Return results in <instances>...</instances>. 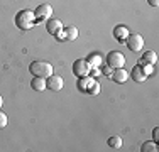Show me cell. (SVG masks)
I'll return each mask as SVG.
<instances>
[{"label": "cell", "instance_id": "6", "mask_svg": "<svg viewBox=\"0 0 159 152\" xmlns=\"http://www.w3.org/2000/svg\"><path fill=\"white\" fill-rule=\"evenodd\" d=\"M90 64L86 63V59H76L73 63V73L75 76H78V78H81V76H88L90 74Z\"/></svg>", "mask_w": 159, "mask_h": 152}, {"label": "cell", "instance_id": "1", "mask_svg": "<svg viewBox=\"0 0 159 152\" xmlns=\"http://www.w3.org/2000/svg\"><path fill=\"white\" fill-rule=\"evenodd\" d=\"M36 24V15H34L32 10H20V12L16 14V25L20 30H29L34 27Z\"/></svg>", "mask_w": 159, "mask_h": 152}, {"label": "cell", "instance_id": "5", "mask_svg": "<svg viewBox=\"0 0 159 152\" xmlns=\"http://www.w3.org/2000/svg\"><path fill=\"white\" fill-rule=\"evenodd\" d=\"M34 15H36V22L48 20V19L52 17V7L49 5V3H41V5L34 10Z\"/></svg>", "mask_w": 159, "mask_h": 152}, {"label": "cell", "instance_id": "13", "mask_svg": "<svg viewBox=\"0 0 159 152\" xmlns=\"http://www.w3.org/2000/svg\"><path fill=\"white\" fill-rule=\"evenodd\" d=\"M130 74H132V78H134V81H137V83H144L147 79V74L142 71V68L139 66V64H137V66H134V69H132Z\"/></svg>", "mask_w": 159, "mask_h": 152}, {"label": "cell", "instance_id": "17", "mask_svg": "<svg viewBox=\"0 0 159 152\" xmlns=\"http://www.w3.org/2000/svg\"><path fill=\"white\" fill-rule=\"evenodd\" d=\"M107 144H108V147H112V149H122V137L120 135H112Z\"/></svg>", "mask_w": 159, "mask_h": 152}, {"label": "cell", "instance_id": "16", "mask_svg": "<svg viewBox=\"0 0 159 152\" xmlns=\"http://www.w3.org/2000/svg\"><path fill=\"white\" fill-rule=\"evenodd\" d=\"M78 90L80 91H86L90 86V83L93 81V78H90V76H81V78H78Z\"/></svg>", "mask_w": 159, "mask_h": 152}, {"label": "cell", "instance_id": "21", "mask_svg": "<svg viewBox=\"0 0 159 152\" xmlns=\"http://www.w3.org/2000/svg\"><path fill=\"white\" fill-rule=\"evenodd\" d=\"M7 122H9V118H7V115L0 110V128H3V127H7Z\"/></svg>", "mask_w": 159, "mask_h": 152}, {"label": "cell", "instance_id": "8", "mask_svg": "<svg viewBox=\"0 0 159 152\" xmlns=\"http://www.w3.org/2000/svg\"><path fill=\"white\" fill-rule=\"evenodd\" d=\"M63 22L59 20V19H48V24H46V29H48V32L51 34V36H58V34H61L63 32Z\"/></svg>", "mask_w": 159, "mask_h": 152}, {"label": "cell", "instance_id": "24", "mask_svg": "<svg viewBox=\"0 0 159 152\" xmlns=\"http://www.w3.org/2000/svg\"><path fill=\"white\" fill-rule=\"evenodd\" d=\"M149 2V5H152V7H157L159 5V0H147Z\"/></svg>", "mask_w": 159, "mask_h": 152}, {"label": "cell", "instance_id": "12", "mask_svg": "<svg viewBox=\"0 0 159 152\" xmlns=\"http://www.w3.org/2000/svg\"><path fill=\"white\" fill-rule=\"evenodd\" d=\"M142 63H149V64H152V66H156V63H157V54L154 51H146L142 54V58L139 59V64H142Z\"/></svg>", "mask_w": 159, "mask_h": 152}, {"label": "cell", "instance_id": "7", "mask_svg": "<svg viewBox=\"0 0 159 152\" xmlns=\"http://www.w3.org/2000/svg\"><path fill=\"white\" fill-rule=\"evenodd\" d=\"M63 86H64V81H63V78L59 74L52 73L46 79V88H49L51 91H59V90H63Z\"/></svg>", "mask_w": 159, "mask_h": 152}, {"label": "cell", "instance_id": "14", "mask_svg": "<svg viewBox=\"0 0 159 152\" xmlns=\"http://www.w3.org/2000/svg\"><path fill=\"white\" fill-rule=\"evenodd\" d=\"M31 86L34 91H44L46 90V79L39 78V76H34V79L31 81Z\"/></svg>", "mask_w": 159, "mask_h": 152}, {"label": "cell", "instance_id": "23", "mask_svg": "<svg viewBox=\"0 0 159 152\" xmlns=\"http://www.w3.org/2000/svg\"><path fill=\"white\" fill-rule=\"evenodd\" d=\"M112 71H113V68L107 66V68H105V69H103V74H105V76H112Z\"/></svg>", "mask_w": 159, "mask_h": 152}, {"label": "cell", "instance_id": "22", "mask_svg": "<svg viewBox=\"0 0 159 152\" xmlns=\"http://www.w3.org/2000/svg\"><path fill=\"white\" fill-rule=\"evenodd\" d=\"M152 139H154V142H157V140H159V128L157 127L152 130Z\"/></svg>", "mask_w": 159, "mask_h": 152}, {"label": "cell", "instance_id": "18", "mask_svg": "<svg viewBox=\"0 0 159 152\" xmlns=\"http://www.w3.org/2000/svg\"><path fill=\"white\" fill-rule=\"evenodd\" d=\"M100 90H102L100 83L93 79V81L90 83V86H88V90H86V93H90V95H98V93H100Z\"/></svg>", "mask_w": 159, "mask_h": 152}, {"label": "cell", "instance_id": "10", "mask_svg": "<svg viewBox=\"0 0 159 152\" xmlns=\"http://www.w3.org/2000/svg\"><path fill=\"white\" fill-rule=\"evenodd\" d=\"M112 79L115 83H119V85H122V83H125L129 79V73L124 68H117V69L112 71Z\"/></svg>", "mask_w": 159, "mask_h": 152}, {"label": "cell", "instance_id": "3", "mask_svg": "<svg viewBox=\"0 0 159 152\" xmlns=\"http://www.w3.org/2000/svg\"><path fill=\"white\" fill-rule=\"evenodd\" d=\"M125 44H127V47L130 49V51L137 52V51H141V49L144 47V37L141 36V34H137V32H132V34L127 36Z\"/></svg>", "mask_w": 159, "mask_h": 152}, {"label": "cell", "instance_id": "15", "mask_svg": "<svg viewBox=\"0 0 159 152\" xmlns=\"http://www.w3.org/2000/svg\"><path fill=\"white\" fill-rule=\"evenodd\" d=\"M86 63L90 64V68H98L102 64V56L98 54V52H92V54H88V58H86Z\"/></svg>", "mask_w": 159, "mask_h": 152}, {"label": "cell", "instance_id": "4", "mask_svg": "<svg viewBox=\"0 0 159 152\" xmlns=\"http://www.w3.org/2000/svg\"><path fill=\"white\" fill-rule=\"evenodd\" d=\"M107 64L113 69H117V68H124V64H125V58H124V54L120 51H110L107 54Z\"/></svg>", "mask_w": 159, "mask_h": 152}, {"label": "cell", "instance_id": "19", "mask_svg": "<svg viewBox=\"0 0 159 152\" xmlns=\"http://www.w3.org/2000/svg\"><path fill=\"white\" fill-rule=\"evenodd\" d=\"M141 150L142 152H156L157 150V144L156 142H144Z\"/></svg>", "mask_w": 159, "mask_h": 152}, {"label": "cell", "instance_id": "9", "mask_svg": "<svg viewBox=\"0 0 159 152\" xmlns=\"http://www.w3.org/2000/svg\"><path fill=\"white\" fill-rule=\"evenodd\" d=\"M58 39H63V41H75L78 37V29L75 25H68V27H63V32L58 34Z\"/></svg>", "mask_w": 159, "mask_h": 152}, {"label": "cell", "instance_id": "20", "mask_svg": "<svg viewBox=\"0 0 159 152\" xmlns=\"http://www.w3.org/2000/svg\"><path fill=\"white\" fill-rule=\"evenodd\" d=\"M139 66L142 68V71H144L147 76H151V74L154 73V66H152V64H149V63H142V64H139Z\"/></svg>", "mask_w": 159, "mask_h": 152}, {"label": "cell", "instance_id": "2", "mask_svg": "<svg viewBox=\"0 0 159 152\" xmlns=\"http://www.w3.org/2000/svg\"><path fill=\"white\" fill-rule=\"evenodd\" d=\"M29 71L34 76H39V78H44V79H48L49 76L54 73L52 66L48 61H34V63H31V66H29Z\"/></svg>", "mask_w": 159, "mask_h": 152}, {"label": "cell", "instance_id": "11", "mask_svg": "<svg viewBox=\"0 0 159 152\" xmlns=\"http://www.w3.org/2000/svg\"><path fill=\"white\" fill-rule=\"evenodd\" d=\"M127 36H129V30H127L125 25H117V27L113 29V37H115L119 42H125Z\"/></svg>", "mask_w": 159, "mask_h": 152}, {"label": "cell", "instance_id": "25", "mask_svg": "<svg viewBox=\"0 0 159 152\" xmlns=\"http://www.w3.org/2000/svg\"><path fill=\"white\" fill-rule=\"evenodd\" d=\"M2 105H3V98H2V95H0V108H2Z\"/></svg>", "mask_w": 159, "mask_h": 152}]
</instances>
